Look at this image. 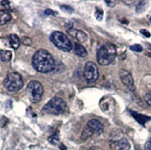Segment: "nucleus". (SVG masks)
Masks as SVG:
<instances>
[{
  "mask_svg": "<svg viewBox=\"0 0 151 150\" xmlns=\"http://www.w3.org/2000/svg\"><path fill=\"white\" fill-rule=\"evenodd\" d=\"M32 67L41 73H48L56 68V61L48 51L45 49L37 50L32 58Z\"/></svg>",
  "mask_w": 151,
  "mask_h": 150,
  "instance_id": "obj_1",
  "label": "nucleus"
},
{
  "mask_svg": "<svg viewBox=\"0 0 151 150\" xmlns=\"http://www.w3.org/2000/svg\"><path fill=\"white\" fill-rule=\"evenodd\" d=\"M97 61L100 65L106 66L111 64L116 57V47L111 44H105L97 50Z\"/></svg>",
  "mask_w": 151,
  "mask_h": 150,
  "instance_id": "obj_2",
  "label": "nucleus"
},
{
  "mask_svg": "<svg viewBox=\"0 0 151 150\" xmlns=\"http://www.w3.org/2000/svg\"><path fill=\"white\" fill-rule=\"evenodd\" d=\"M66 103L60 97H53L47 104L43 108V112L52 115L62 114L66 110Z\"/></svg>",
  "mask_w": 151,
  "mask_h": 150,
  "instance_id": "obj_3",
  "label": "nucleus"
},
{
  "mask_svg": "<svg viewBox=\"0 0 151 150\" xmlns=\"http://www.w3.org/2000/svg\"><path fill=\"white\" fill-rule=\"evenodd\" d=\"M51 42L55 44L58 49L64 52H70L73 49V44L70 41V39L67 37L66 34H64L61 32H54L50 35Z\"/></svg>",
  "mask_w": 151,
  "mask_h": 150,
  "instance_id": "obj_4",
  "label": "nucleus"
},
{
  "mask_svg": "<svg viewBox=\"0 0 151 150\" xmlns=\"http://www.w3.org/2000/svg\"><path fill=\"white\" fill-rule=\"evenodd\" d=\"M4 86L9 92H17L23 86V80L18 72H9L4 80Z\"/></svg>",
  "mask_w": 151,
  "mask_h": 150,
  "instance_id": "obj_5",
  "label": "nucleus"
},
{
  "mask_svg": "<svg viewBox=\"0 0 151 150\" xmlns=\"http://www.w3.org/2000/svg\"><path fill=\"white\" fill-rule=\"evenodd\" d=\"M26 93H27L29 99L32 102L37 103L41 100L44 94L43 85L37 81H32L28 83L27 88H26Z\"/></svg>",
  "mask_w": 151,
  "mask_h": 150,
  "instance_id": "obj_6",
  "label": "nucleus"
},
{
  "mask_svg": "<svg viewBox=\"0 0 151 150\" xmlns=\"http://www.w3.org/2000/svg\"><path fill=\"white\" fill-rule=\"evenodd\" d=\"M83 74L85 80H86L88 83H94L99 78V72H98V69L96 67V65L92 61H88L85 64Z\"/></svg>",
  "mask_w": 151,
  "mask_h": 150,
  "instance_id": "obj_7",
  "label": "nucleus"
},
{
  "mask_svg": "<svg viewBox=\"0 0 151 150\" xmlns=\"http://www.w3.org/2000/svg\"><path fill=\"white\" fill-rule=\"evenodd\" d=\"M119 75H120V78L124 85H125L131 92H134L135 86H134V82L132 74L126 70H121L119 72Z\"/></svg>",
  "mask_w": 151,
  "mask_h": 150,
  "instance_id": "obj_8",
  "label": "nucleus"
},
{
  "mask_svg": "<svg viewBox=\"0 0 151 150\" xmlns=\"http://www.w3.org/2000/svg\"><path fill=\"white\" fill-rule=\"evenodd\" d=\"M87 128L95 134H101L104 131V126L100 121L96 119H92L87 122Z\"/></svg>",
  "mask_w": 151,
  "mask_h": 150,
  "instance_id": "obj_9",
  "label": "nucleus"
},
{
  "mask_svg": "<svg viewBox=\"0 0 151 150\" xmlns=\"http://www.w3.org/2000/svg\"><path fill=\"white\" fill-rule=\"evenodd\" d=\"M69 32L76 39V40H78L79 42H81V43L85 42V41H86V39H87L86 34H85L83 31H80V30H73H73L69 31Z\"/></svg>",
  "mask_w": 151,
  "mask_h": 150,
  "instance_id": "obj_10",
  "label": "nucleus"
},
{
  "mask_svg": "<svg viewBox=\"0 0 151 150\" xmlns=\"http://www.w3.org/2000/svg\"><path fill=\"white\" fill-rule=\"evenodd\" d=\"M115 145L117 147V150H129L131 147L130 143L126 138H122L119 141L115 142Z\"/></svg>",
  "mask_w": 151,
  "mask_h": 150,
  "instance_id": "obj_11",
  "label": "nucleus"
},
{
  "mask_svg": "<svg viewBox=\"0 0 151 150\" xmlns=\"http://www.w3.org/2000/svg\"><path fill=\"white\" fill-rule=\"evenodd\" d=\"M131 114L133 115L134 118L138 121L140 124L142 125H145V123L148 121H151V118L148 116H145V115H142V114H139V113H137V112H134V111H130Z\"/></svg>",
  "mask_w": 151,
  "mask_h": 150,
  "instance_id": "obj_12",
  "label": "nucleus"
},
{
  "mask_svg": "<svg viewBox=\"0 0 151 150\" xmlns=\"http://www.w3.org/2000/svg\"><path fill=\"white\" fill-rule=\"evenodd\" d=\"M11 19V15L8 10H0V25H5Z\"/></svg>",
  "mask_w": 151,
  "mask_h": 150,
  "instance_id": "obj_13",
  "label": "nucleus"
},
{
  "mask_svg": "<svg viewBox=\"0 0 151 150\" xmlns=\"http://www.w3.org/2000/svg\"><path fill=\"white\" fill-rule=\"evenodd\" d=\"M74 53L80 57H87V51L82 44H75L74 45Z\"/></svg>",
  "mask_w": 151,
  "mask_h": 150,
  "instance_id": "obj_14",
  "label": "nucleus"
},
{
  "mask_svg": "<svg viewBox=\"0 0 151 150\" xmlns=\"http://www.w3.org/2000/svg\"><path fill=\"white\" fill-rule=\"evenodd\" d=\"M9 39V44L12 47V48L18 49L19 44H21V40H19V38L16 34H10Z\"/></svg>",
  "mask_w": 151,
  "mask_h": 150,
  "instance_id": "obj_15",
  "label": "nucleus"
},
{
  "mask_svg": "<svg viewBox=\"0 0 151 150\" xmlns=\"http://www.w3.org/2000/svg\"><path fill=\"white\" fill-rule=\"evenodd\" d=\"M12 57V53L9 50H0V60L4 62L10 61Z\"/></svg>",
  "mask_w": 151,
  "mask_h": 150,
  "instance_id": "obj_16",
  "label": "nucleus"
},
{
  "mask_svg": "<svg viewBox=\"0 0 151 150\" xmlns=\"http://www.w3.org/2000/svg\"><path fill=\"white\" fill-rule=\"evenodd\" d=\"M94 133H92L90 130L86 127L85 128L83 131V133H82V135H81V139L83 140V141H85V140H87L88 138H90L92 135H93Z\"/></svg>",
  "mask_w": 151,
  "mask_h": 150,
  "instance_id": "obj_17",
  "label": "nucleus"
},
{
  "mask_svg": "<svg viewBox=\"0 0 151 150\" xmlns=\"http://www.w3.org/2000/svg\"><path fill=\"white\" fill-rule=\"evenodd\" d=\"M147 1H141L138 3V5L136 6V12L138 13H141V12H144L146 10L147 6Z\"/></svg>",
  "mask_w": 151,
  "mask_h": 150,
  "instance_id": "obj_18",
  "label": "nucleus"
},
{
  "mask_svg": "<svg viewBox=\"0 0 151 150\" xmlns=\"http://www.w3.org/2000/svg\"><path fill=\"white\" fill-rule=\"evenodd\" d=\"M48 142L52 145H57L58 142H60V137H58V134L55 133V134H52L51 136L48 137Z\"/></svg>",
  "mask_w": 151,
  "mask_h": 150,
  "instance_id": "obj_19",
  "label": "nucleus"
},
{
  "mask_svg": "<svg viewBox=\"0 0 151 150\" xmlns=\"http://www.w3.org/2000/svg\"><path fill=\"white\" fill-rule=\"evenodd\" d=\"M95 16H96V19H97V21H102L103 19V11L96 9V13H95Z\"/></svg>",
  "mask_w": 151,
  "mask_h": 150,
  "instance_id": "obj_20",
  "label": "nucleus"
},
{
  "mask_svg": "<svg viewBox=\"0 0 151 150\" xmlns=\"http://www.w3.org/2000/svg\"><path fill=\"white\" fill-rule=\"evenodd\" d=\"M130 49L135 51V52H142L143 51V47H141L140 44H134V45H131Z\"/></svg>",
  "mask_w": 151,
  "mask_h": 150,
  "instance_id": "obj_21",
  "label": "nucleus"
},
{
  "mask_svg": "<svg viewBox=\"0 0 151 150\" xmlns=\"http://www.w3.org/2000/svg\"><path fill=\"white\" fill-rule=\"evenodd\" d=\"M60 9L62 10H64L65 12H68V13H71L73 11V9L71 8V6H68V5H61L60 6Z\"/></svg>",
  "mask_w": 151,
  "mask_h": 150,
  "instance_id": "obj_22",
  "label": "nucleus"
},
{
  "mask_svg": "<svg viewBox=\"0 0 151 150\" xmlns=\"http://www.w3.org/2000/svg\"><path fill=\"white\" fill-rule=\"evenodd\" d=\"M22 44H25V45H31L32 43V39L29 38V37H23V38L22 39Z\"/></svg>",
  "mask_w": 151,
  "mask_h": 150,
  "instance_id": "obj_23",
  "label": "nucleus"
},
{
  "mask_svg": "<svg viewBox=\"0 0 151 150\" xmlns=\"http://www.w3.org/2000/svg\"><path fill=\"white\" fill-rule=\"evenodd\" d=\"M145 101H146V103L147 104V105L151 106V92L146 94V95H145Z\"/></svg>",
  "mask_w": 151,
  "mask_h": 150,
  "instance_id": "obj_24",
  "label": "nucleus"
},
{
  "mask_svg": "<svg viewBox=\"0 0 151 150\" xmlns=\"http://www.w3.org/2000/svg\"><path fill=\"white\" fill-rule=\"evenodd\" d=\"M65 28L67 29V31H70L73 29V22H67L65 23Z\"/></svg>",
  "mask_w": 151,
  "mask_h": 150,
  "instance_id": "obj_25",
  "label": "nucleus"
},
{
  "mask_svg": "<svg viewBox=\"0 0 151 150\" xmlns=\"http://www.w3.org/2000/svg\"><path fill=\"white\" fill-rule=\"evenodd\" d=\"M8 122H9V120L6 119L5 116H3L2 118H1V120H0V126H1V127H5Z\"/></svg>",
  "mask_w": 151,
  "mask_h": 150,
  "instance_id": "obj_26",
  "label": "nucleus"
},
{
  "mask_svg": "<svg viewBox=\"0 0 151 150\" xmlns=\"http://www.w3.org/2000/svg\"><path fill=\"white\" fill-rule=\"evenodd\" d=\"M45 15H58V13L56 11H54V10L47 9L45 10Z\"/></svg>",
  "mask_w": 151,
  "mask_h": 150,
  "instance_id": "obj_27",
  "label": "nucleus"
},
{
  "mask_svg": "<svg viewBox=\"0 0 151 150\" xmlns=\"http://www.w3.org/2000/svg\"><path fill=\"white\" fill-rule=\"evenodd\" d=\"M144 150H151V139L146 142L145 146H144Z\"/></svg>",
  "mask_w": 151,
  "mask_h": 150,
  "instance_id": "obj_28",
  "label": "nucleus"
},
{
  "mask_svg": "<svg viewBox=\"0 0 151 150\" xmlns=\"http://www.w3.org/2000/svg\"><path fill=\"white\" fill-rule=\"evenodd\" d=\"M140 32L141 34L144 35V36H146V37H147V38H149L150 36H151V34H150V32L147 31V30H145V29H142L141 31H140Z\"/></svg>",
  "mask_w": 151,
  "mask_h": 150,
  "instance_id": "obj_29",
  "label": "nucleus"
},
{
  "mask_svg": "<svg viewBox=\"0 0 151 150\" xmlns=\"http://www.w3.org/2000/svg\"><path fill=\"white\" fill-rule=\"evenodd\" d=\"M1 5L4 6L5 9H10V2L9 1H1Z\"/></svg>",
  "mask_w": 151,
  "mask_h": 150,
  "instance_id": "obj_30",
  "label": "nucleus"
},
{
  "mask_svg": "<svg viewBox=\"0 0 151 150\" xmlns=\"http://www.w3.org/2000/svg\"><path fill=\"white\" fill-rule=\"evenodd\" d=\"M105 2H106L108 4V6H114V5H115V1H108V0H106Z\"/></svg>",
  "mask_w": 151,
  "mask_h": 150,
  "instance_id": "obj_31",
  "label": "nucleus"
},
{
  "mask_svg": "<svg viewBox=\"0 0 151 150\" xmlns=\"http://www.w3.org/2000/svg\"><path fill=\"white\" fill-rule=\"evenodd\" d=\"M60 150H68V149L66 148V146H65L64 145H60Z\"/></svg>",
  "mask_w": 151,
  "mask_h": 150,
  "instance_id": "obj_32",
  "label": "nucleus"
},
{
  "mask_svg": "<svg viewBox=\"0 0 151 150\" xmlns=\"http://www.w3.org/2000/svg\"><path fill=\"white\" fill-rule=\"evenodd\" d=\"M134 1H123L124 4H133Z\"/></svg>",
  "mask_w": 151,
  "mask_h": 150,
  "instance_id": "obj_33",
  "label": "nucleus"
},
{
  "mask_svg": "<svg viewBox=\"0 0 151 150\" xmlns=\"http://www.w3.org/2000/svg\"><path fill=\"white\" fill-rule=\"evenodd\" d=\"M147 56H149L151 57V53H147Z\"/></svg>",
  "mask_w": 151,
  "mask_h": 150,
  "instance_id": "obj_34",
  "label": "nucleus"
},
{
  "mask_svg": "<svg viewBox=\"0 0 151 150\" xmlns=\"http://www.w3.org/2000/svg\"><path fill=\"white\" fill-rule=\"evenodd\" d=\"M150 22H151V18H150Z\"/></svg>",
  "mask_w": 151,
  "mask_h": 150,
  "instance_id": "obj_35",
  "label": "nucleus"
}]
</instances>
